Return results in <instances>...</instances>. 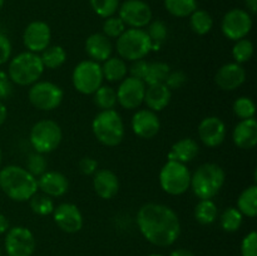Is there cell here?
I'll list each match as a JSON object with an SVG mask.
<instances>
[{"instance_id":"ac0fdd59","label":"cell","mask_w":257,"mask_h":256,"mask_svg":"<svg viewBox=\"0 0 257 256\" xmlns=\"http://www.w3.org/2000/svg\"><path fill=\"white\" fill-rule=\"evenodd\" d=\"M132 131L137 137L143 140H151L158 135L161 130V122L157 113L151 109H140L132 117Z\"/></svg>"},{"instance_id":"ab89813d","label":"cell","mask_w":257,"mask_h":256,"mask_svg":"<svg viewBox=\"0 0 257 256\" xmlns=\"http://www.w3.org/2000/svg\"><path fill=\"white\" fill-rule=\"evenodd\" d=\"M125 30V24L119 17H113L105 18L104 23H103V34L107 38H115L122 35V33Z\"/></svg>"},{"instance_id":"7c38bea8","label":"cell","mask_w":257,"mask_h":256,"mask_svg":"<svg viewBox=\"0 0 257 256\" xmlns=\"http://www.w3.org/2000/svg\"><path fill=\"white\" fill-rule=\"evenodd\" d=\"M4 245L8 256H32L37 242L29 228L15 226L7 231Z\"/></svg>"},{"instance_id":"7402d4cb","label":"cell","mask_w":257,"mask_h":256,"mask_svg":"<svg viewBox=\"0 0 257 256\" xmlns=\"http://www.w3.org/2000/svg\"><path fill=\"white\" fill-rule=\"evenodd\" d=\"M85 52L90 60L94 62H104L112 57L113 45L109 38L105 37L103 33H93L85 40Z\"/></svg>"},{"instance_id":"3957f363","label":"cell","mask_w":257,"mask_h":256,"mask_svg":"<svg viewBox=\"0 0 257 256\" xmlns=\"http://www.w3.org/2000/svg\"><path fill=\"white\" fill-rule=\"evenodd\" d=\"M226 173L217 163H203L191 175L190 188L200 200H212L222 188Z\"/></svg>"},{"instance_id":"30bf717a","label":"cell","mask_w":257,"mask_h":256,"mask_svg":"<svg viewBox=\"0 0 257 256\" xmlns=\"http://www.w3.org/2000/svg\"><path fill=\"white\" fill-rule=\"evenodd\" d=\"M103 79L100 64L90 59L78 63L72 74L75 90L85 95L93 94L103 84Z\"/></svg>"},{"instance_id":"44dd1931","label":"cell","mask_w":257,"mask_h":256,"mask_svg":"<svg viewBox=\"0 0 257 256\" xmlns=\"http://www.w3.org/2000/svg\"><path fill=\"white\" fill-rule=\"evenodd\" d=\"M93 187L100 198L110 200L119 191V180L113 171L100 168L93 175Z\"/></svg>"},{"instance_id":"f907efd6","label":"cell","mask_w":257,"mask_h":256,"mask_svg":"<svg viewBox=\"0 0 257 256\" xmlns=\"http://www.w3.org/2000/svg\"><path fill=\"white\" fill-rule=\"evenodd\" d=\"M8 118V109L7 107H5L4 103L0 100V125H3L5 123V120H7Z\"/></svg>"},{"instance_id":"f6af8a7d","label":"cell","mask_w":257,"mask_h":256,"mask_svg":"<svg viewBox=\"0 0 257 256\" xmlns=\"http://www.w3.org/2000/svg\"><path fill=\"white\" fill-rule=\"evenodd\" d=\"M9 75L4 70H0V100L8 99L13 93V84Z\"/></svg>"},{"instance_id":"bcb514c9","label":"cell","mask_w":257,"mask_h":256,"mask_svg":"<svg viewBox=\"0 0 257 256\" xmlns=\"http://www.w3.org/2000/svg\"><path fill=\"white\" fill-rule=\"evenodd\" d=\"M147 67H148V62H146L145 59H138L132 63V65H131L128 70H130L131 73V77L143 80L146 72H147Z\"/></svg>"},{"instance_id":"cb8c5ba5","label":"cell","mask_w":257,"mask_h":256,"mask_svg":"<svg viewBox=\"0 0 257 256\" xmlns=\"http://www.w3.org/2000/svg\"><path fill=\"white\" fill-rule=\"evenodd\" d=\"M171 98H172V90L165 83L152 84L146 87L143 103L147 105L148 109L153 112H161L170 104Z\"/></svg>"},{"instance_id":"f546056e","label":"cell","mask_w":257,"mask_h":256,"mask_svg":"<svg viewBox=\"0 0 257 256\" xmlns=\"http://www.w3.org/2000/svg\"><path fill=\"white\" fill-rule=\"evenodd\" d=\"M218 210L212 200H200L195 207V218L201 225H211L216 221Z\"/></svg>"},{"instance_id":"74e56055","label":"cell","mask_w":257,"mask_h":256,"mask_svg":"<svg viewBox=\"0 0 257 256\" xmlns=\"http://www.w3.org/2000/svg\"><path fill=\"white\" fill-rule=\"evenodd\" d=\"M232 110L236 117L240 118V120L250 119V118H253V115H255L256 107L251 98L240 97L233 102Z\"/></svg>"},{"instance_id":"d6986e66","label":"cell","mask_w":257,"mask_h":256,"mask_svg":"<svg viewBox=\"0 0 257 256\" xmlns=\"http://www.w3.org/2000/svg\"><path fill=\"white\" fill-rule=\"evenodd\" d=\"M246 70L242 64L227 63L218 68L215 75V82L222 90H235L245 83Z\"/></svg>"},{"instance_id":"9f6ffc18","label":"cell","mask_w":257,"mask_h":256,"mask_svg":"<svg viewBox=\"0 0 257 256\" xmlns=\"http://www.w3.org/2000/svg\"><path fill=\"white\" fill-rule=\"evenodd\" d=\"M0 256H2V251H0Z\"/></svg>"},{"instance_id":"5bb4252c","label":"cell","mask_w":257,"mask_h":256,"mask_svg":"<svg viewBox=\"0 0 257 256\" xmlns=\"http://www.w3.org/2000/svg\"><path fill=\"white\" fill-rule=\"evenodd\" d=\"M146 87L145 82L133 77H125L117 88V102L124 109H136L143 103Z\"/></svg>"},{"instance_id":"60d3db41","label":"cell","mask_w":257,"mask_h":256,"mask_svg":"<svg viewBox=\"0 0 257 256\" xmlns=\"http://www.w3.org/2000/svg\"><path fill=\"white\" fill-rule=\"evenodd\" d=\"M47 160L42 153H32L27 161V171L32 173L34 177H39L47 171Z\"/></svg>"},{"instance_id":"83f0119b","label":"cell","mask_w":257,"mask_h":256,"mask_svg":"<svg viewBox=\"0 0 257 256\" xmlns=\"http://www.w3.org/2000/svg\"><path fill=\"white\" fill-rule=\"evenodd\" d=\"M43 65L48 69H58L67 60V52L60 45H49L40 55Z\"/></svg>"},{"instance_id":"e575fe53","label":"cell","mask_w":257,"mask_h":256,"mask_svg":"<svg viewBox=\"0 0 257 256\" xmlns=\"http://www.w3.org/2000/svg\"><path fill=\"white\" fill-rule=\"evenodd\" d=\"M148 29L146 30L152 42V50H160L163 43L167 39L168 30L162 20H153L147 25Z\"/></svg>"},{"instance_id":"c3c4849f","label":"cell","mask_w":257,"mask_h":256,"mask_svg":"<svg viewBox=\"0 0 257 256\" xmlns=\"http://www.w3.org/2000/svg\"><path fill=\"white\" fill-rule=\"evenodd\" d=\"M8 230H9V221H8L7 216L0 213V235L7 232Z\"/></svg>"},{"instance_id":"681fc988","label":"cell","mask_w":257,"mask_h":256,"mask_svg":"<svg viewBox=\"0 0 257 256\" xmlns=\"http://www.w3.org/2000/svg\"><path fill=\"white\" fill-rule=\"evenodd\" d=\"M170 256H195V253L187 248H177V250H173Z\"/></svg>"},{"instance_id":"e0dca14e","label":"cell","mask_w":257,"mask_h":256,"mask_svg":"<svg viewBox=\"0 0 257 256\" xmlns=\"http://www.w3.org/2000/svg\"><path fill=\"white\" fill-rule=\"evenodd\" d=\"M197 132L201 142L206 147L215 148L220 146L226 138L225 122L216 115L206 117L198 124Z\"/></svg>"},{"instance_id":"5b68a950","label":"cell","mask_w":257,"mask_h":256,"mask_svg":"<svg viewBox=\"0 0 257 256\" xmlns=\"http://www.w3.org/2000/svg\"><path fill=\"white\" fill-rule=\"evenodd\" d=\"M92 131L98 142L107 147H115L124 138V122L114 109L100 110L92 122Z\"/></svg>"},{"instance_id":"11a10c76","label":"cell","mask_w":257,"mask_h":256,"mask_svg":"<svg viewBox=\"0 0 257 256\" xmlns=\"http://www.w3.org/2000/svg\"><path fill=\"white\" fill-rule=\"evenodd\" d=\"M2 157H3V153H2V150H0V163H2Z\"/></svg>"},{"instance_id":"ee69618b","label":"cell","mask_w":257,"mask_h":256,"mask_svg":"<svg viewBox=\"0 0 257 256\" xmlns=\"http://www.w3.org/2000/svg\"><path fill=\"white\" fill-rule=\"evenodd\" d=\"M12 52L13 48L9 38L0 33V65L9 62L12 58Z\"/></svg>"},{"instance_id":"ffe728a7","label":"cell","mask_w":257,"mask_h":256,"mask_svg":"<svg viewBox=\"0 0 257 256\" xmlns=\"http://www.w3.org/2000/svg\"><path fill=\"white\" fill-rule=\"evenodd\" d=\"M37 181L38 190L52 198L65 195L69 188L68 178L57 171H45L42 176H39V178H37Z\"/></svg>"},{"instance_id":"1f68e13d","label":"cell","mask_w":257,"mask_h":256,"mask_svg":"<svg viewBox=\"0 0 257 256\" xmlns=\"http://www.w3.org/2000/svg\"><path fill=\"white\" fill-rule=\"evenodd\" d=\"M190 25L193 33L198 35H205L211 32L213 27V19L210 13L202 9H196L190 15Z\"/></svg>"},{"instance_id":"4316f807","label":"cell","mask_w":257,"mask_h":256,"mask_svg":"<svg viewBox=\"0 0 257 256\" xmlns=\"http://www.w3.org/2000/svg\"><path fill=\"white\" fill-rule=\"evenodd\" d=\"M237 208L242 216L255 217L257 213V186L251 185L240 193L237 198Z\"/></svg>"},{"instance_id":"603a6c76","label":"cell","mask_w":257,"mask_h":256,"mask_svg":"<svg viewBox=\"0 0 257 256\" xmlns=\"http://www.w3.org/2000/svg\"><path fill=\"white\" fill-rule=\"evenodd\" d=\"M232 141L241 150H251L257 143V122L255 118L242 119L235 125Z\"/></svg>"},{"instance_id":"277c9868","label":"cell","mask_w":257,"mask_h":256,"mask_svg":"<svg viewBox=\"0 0 257 256\" xmlns=\"http://www.w3.org/2000/svg\"><path fill=\"white\" fill-rule=\"evenodd\" d=\"M44 69L40 55L28 50L12 58L8 67V75L13 83L27 87L38 82Z\"/></svg>"},{"instance_id":"7a4b0ae2","label":"cell","mask_w":257,"mask_h":256,"mask_svg":"<svg viewBox=\"0 0 257 256\" xmlns=\"http://www.w3.org/2000/svg\"><path fill=\"white\" fill-rule=\"evenodd\" d=\"M0 188L10 200L25 202L38 192V181L27 168L10 165L0 170Z\"/></svg>"},{"instance_id":"8d00e7d4","label":"cell","mask_w":257,"mask_h":256,"mask_svg":"<svg viewBox=\"0 0 257 256\" xmlns=\"http://www.w3.org/2000/svg\"><path fill=\"white\" fill-rule=\"evenodd\" d=\"M252 54L253 44L247 38L237 40L232 48V57L235 59V63H238V64H243V63L248 62L252 58Z\"/></svg>"},{"instance_id":"7dc6e473","label":"cell","mask_w":257,"mask_h":256,"mask_svg":"<svg viewBox=\"0 0 257 256\" xmlns=\"http://www.w3.org/2000/svg\"><path fill=\"white\" fill-rule=\"evenodd\" d=\"M98 170V162L93 157H83L79 161V171L85 176L94 175Z\"/></svg>"},{"instance_id":"484cf974","label":"cell","mask_w":257,"mask_h":256,"mask_svg":"<svg viewBox=\"0 0 257 256\" xmlns=\"http://www.w3.org/2000/svg\"><path fill=\"white\" fill-rule=\"evenodd\" d=\"M102 73L103 78L107 79L108 82H120L127 77L128 67L125 64V60H123L119 57H110L107 60L103 62Z\"/></svg>"},{"instance_id":"836d02e7","label":"cell","mask_w":257,"mask_h":256,"mask_svg":"<svg viewBox=\"0 0 257 256\" xmlns=\"http://www.w3.org/2000/svg\"><path fill=\"white\" fill-rule=\"evenodd\" d=\"M243 216L236 207H227L220 216V225L226 232H236L241 227Z\"/></svg>"},{"instance_id":"4dcf8cb0","label":"cell","mask_w":257,"mask_h":256,"mask_svg":"<svg viewBox=\"0 0 257 256\" xmlns=\"http://www.w3.org/2000/svg\"><path fill=\"white\" fill-rule=\"evenodd\" d=\"M171 68L167 63L163 62H153L148 63L147 72H146L143 82L146 85H152V84H161L165 83L166 78L170 74Z\"/></svg>"},{"instance_id":"816d5d0a","label":"cell","mask_w":257,"mask_h":256,"mask_svg":"<svg viewBox=\"0 0 257 256\" xmlns=\"http://www.w3.org/2000/svg\"><path fill=\"white\" fill-rule=\"evenodd\" d=\"M246 8L251 14H256L257 12V0H245Z\"/></svg>"},{"instance_id":"6da1fadb","label":"cell","mask_w":257,"mask_h":256,"mask_svg":"<svg viewBox=\"0 0 257 256\" xmlns=\"http://www.w3.org/2000/svg\"><path fill=\"white\" fill-rule=\"evenodd\" d=\"M136 221L143 237L152 245L167 247L180 237V218L167 205L146 203L138 210Z\"/></svg>"},{"instance_id":"8fae6325","label":"cell","mask_w":257,"mask_h":256,"mask_svg":"<svg viewBox=\"0 0 257 256\" xmlns=\"http://www.w3.org/2000/svg\"><path fill=\"white\" fill-rule=\"evenodd\" d=\"M251 29H252L251 14L247 10L238 9V8L228 10L223 15L222 22H221V30L223 35L233 42L247 37Z\"/></svg>"},{"instance_id":"4fadbf2b","label":"cell","mask_w":257,"mask_h":256,"mask_svg":"<svg viewBox=\"0 0 257 256\" xmlns=\"http://www.w3.org/2000/svg\"><path fill=\"white\" fill-rule=\"evenodd\" d=\"M118 17L125 27L143 29L152 22V9L143 0H125L118 8Z\"/></svg>"},{"instance_id":"7bdbcfd3","label":"cell","mask_w":257,"mask_h":256,"mask_svg":"<svg viewBox=\"0 0 257 256\" xmlns=\"http://www.w3.org/2000/svg\"><path fill=\"white\" fill-rule=\"evenodd\" d=\"M187 80V75L181 70H176V72H170L165 80V84L170 88L171 90L180 89Z\"/></svg>"},{"instance_id":"d590c367","label":"cell","mask_w":257,"mask_h":256,"mask_svg":"<svg viewBox=\"0 0 257 256\" xmlns=\"http://www.w3.org/2000/svg\"><path fill=\"white\" fill-rule=\"evenodd\" d=\"M30 208L35 215L39 216H47L52 215L54 211V201L52 197L44 195V193H35L32 198H30Z\"/></svg>"},{"instance_id":"d4e9b609","label":"cell","mask_w":257,"mask_h":256,"mask_svg":"<svg viewBox=\"0 0 257 256\" xmlns=\"http://www.w3.org/2000/svg\"><path fill=\"white\" fill-rule=\"evenodd\" d=\"M198 153H200V146H198V143L193 138L187 137L173 143V146L171 147V151L168 152L167 158L168 161H176V162L186 165V163L195 160Z\"/></svg>"},{"instance_id":"9a60e30c","label":"cell","mask_w":257,"mask_h":256,"mask_svg":"<svg viewBox=\"0 0 257 256\" xmlns=\"http://www.w3.org/2000/svg\"><path fill=\"white\" fill-rule=\"evenodd\" d=\"M52 32L45 22L35 20L28 24L23 34V43L29 52L40 53L50 45Z\"/></svg>"},{"instance_id":"8992f818","label":"cell","mask_w":257,"mask_h":256,"mask_svg":"<svg viewBox=\"0 0 257 256\" xmlns=\"http://www.w3.org/2000/svg\"><path fill=\"white\" fill-rule=\"evenodd\" d=\"M115 48L119 58L135 62L138 59H145V57L152 52V42L145 29L130 28L117 38Z\"/></svg>"},{"instance_id":"d6a6232c","label":"cell","mask_w":257,"mask_h":256,"mask_svg":"<svg viewBox=\"0 0 257 256\" xmlns=\"http://www.w3.org/2000/svg\"><path fill=\"white\" fill-rule=\"evenodd\" d=\"M165 8L173 17L186 18L197 9V0H165Z\"/></svg>"},{"instance_id":"f35d334b","label":"cell","mask_w":257,"mask_h":256,"mask_svg":"<svg viewBox=\"0 0 257 256\" xmlns=\"http://www.w3.org/2000/svg\"><path fill=\"white\" fill-rule=\"evenodd\" d=\"M93 12L100 18H109L115 15L119 8V0H89Z\"/></svg>"},{"instance_id":"f1b7e54d","label":"cell","mask_w":257,"mask_h":256,"mask_svg":"<svg viewBox=\"0 0 257 256\" xmlns=\"http://www.w3.org/2000/svg\"><path fill=\"white\" fill-rule=\"evenodd\" d=\"M93 102L100 110L114 109L117 105V92L110 85H100L94 93H93Z\"/></svg>"},{"instance_id":"b9f144b4","label":"cell","mask_w":257,"mask_h":256,"mask_svg":"<svg viewBox=\"0 0 257 256\" xmlns=\"http://www.w3.org/2000/svg\"><path fill=\"white\" fill-rule=\"evenodd\" d=\"M241 255L242 256H257V233L251 231L243 237L241 242Z\"/></svg>"},{"instance_id":"f5cc1de1","label":"cell","mask_w":257,"mask_h":256,"mask_svg":"<svg viewBox=\"0 0 257 256\" xmlns=\"http://www.w3.org/2000/svg\"><path fill=\"white\" fill-rule=\"evenodd\" d=\"M4 2L5 0H0V10H2V8L4 7Z\"/></svg>"},{"instance_id":"db71d44e","label":"cell","mask_w":257,"mask_h":256,"mask_svg":"<svg viewBox=\"0 0 257 256\" xmlns=\"http://www.w3.org/2000/svg\"><path fill=\"white\" fill-rule=\"evenodd\" d=\"M150 256H163V255H161V253H152V255Z\"/></svg>"},{"instance_id":"9c48e42d","label":"cell","mask_w":257,"mask_h":256,"mask_svg":"<svg viewBox=\"0 0 257 256\" xmlns=\"http://www.w3.org/2000/svg\"><path fill=\"white\" fill-rule=\"evenodd\" d=\"M30 104L39 110L50 112L62 104L64 92L58 84L47 80H38L30 85L28 92Z\"/></svg>"},{"instance_id":"2e32d148","label":"cell","mask_w":257,"mask_h":256,"mask_svg":"<svg viewBox=\"0 0 257 256\" xmlns=\"http://www.w3.org/2000/svg\"><path fill=\"white\" fill-rule=\"evenodd\" d=\"M53 220L60 230L67 233H75L83 227V215L74 203L64 202L54 207Z\"/></svg>"},{"instance_id":"52a82bcc","label":"cell","mask_w":257,"mask_h":256,"mask_svg":"<svg viewBox=\"0 0 257 256\" xmlns=\"http://www.w3.org/2000/svg\"><path fill=\"white\" fill-rule=\"evenodd\" d=\"M63 132L60 125L52 119H42L35 123L30 130L29 140L35 152L50 153L59 147Z\"/></svg>"},{"instance_id":"ba28073f","label":"cell","mask_w":257,"mask_h":256,"mask_svg":"<svg viewBox=\"0 0 257 256\" xmlns=\"http://www.w3.org/2000/svg\"><path fill=\"white\" fill-rule=\"evenodd\" d=\"M190 183L191 172L183 163L167 161L161 168L160 185L168 195H183L190 188Z\"/></svg>"}]
</instances>
